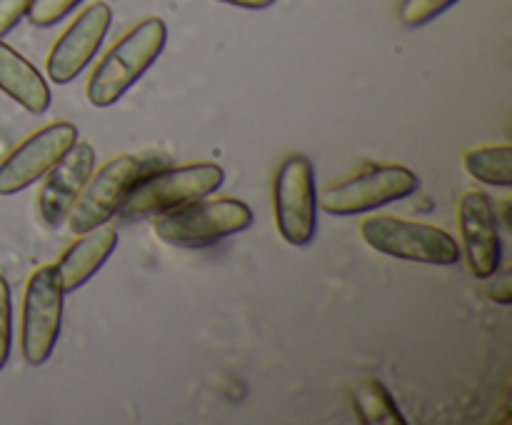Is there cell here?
I'll return each mask as SVG.
<instances>
[{"mask_svg":"<svg viewBox=\"0 0 512 425\" xmlns=\"http://www.w3.org/2000/svg\"><path fill=\"white\" fill-rule=\"evenodd\" d=\"M460 233H463L465 255L475 278L488 280L503 260L498 213L488 193L470 190L460 200Z\"/></svg>","mask_w":512,"mask_h":425,"instance_id":"8fae6325","label":"cell"},{"mask_svg":"<svg viewBox=\"0 0 512 425\" xmlns=\"http://www.w3.org/2000/svg\"><path fill=\"white\" fill-rule=\"evenodd\" d=\"M63 285L55 265L38 268L28 278L23 298L20 348L30 365H43L53 355L63 325Z\"/></svg>","mask_w":512,"mask_h":425,"instance_id":"ba28073f","label":"cell"},{"mask_svg":"<svg viewBox=\"0 0 512 425\" xmlns=\"http://www.w3.org/2000/svg\"><path fill=\"white\" fill-rule=\"evenodd\" d=\"M13 338V300H10L8 280L0 275V370L5 368Z\"/></svg>","mask_w":512,"mask_h":425,"instance_id":"d6986e66","label":"cell"},{"mask_svg":"<svg viewBox=\"0 0 512 425\" xmlns=\"http://www.w3.org/2000/svg\"><path fill=\"white\" fill-rule=\"evenodd\" d=\"M512 150L510 145H485L465 153V170L485 185L510 188L512 185Z\"/></svg>","mask_w":512,"mask_h":425,"instance_id":"2e32d148","label":"cell"},{"mask_svg":"<svg viewBox=\"0 0 512 425\" xmlns=\"http://www.w3.org/2000/svg\"><path fill=\"white\" fill-rule=\"evenodd\" d=\"M165 158L155 160L153 155H118V158L108 160L98 173H93L85 183L83 193L78 195L75 205L68 213V225L73 233L83 235L90 230L100 228L108 223L120 208H123L125 198L130 190L140 183L148 173L163 168Z\"/></svg>","mask_w":512,"mask_h":425,"instance_id":"7a4b0ae2","label":"cell"},{"mask_svg":"<svg viewBox=\"0 0 512 425\" xmlns=\"http://www.w3.org/2000/svg\"><path fill=\"white\" fill-rule=\"evenodd\" d=\"M153 225L158 238L165 243L178 248H203L248 230L253 225V210L235 198H198L155 215Z\"/></svg>","mask_w":512,"mask_h":425,"instance_id":"3957f363","label":"cell"},{"mask_svg":"<svg viewBox=\"0 0 512 425\" xmlns=\"http://www.w3.org/2000/svg\"><path fill=\"white\" fill-rule=\"evenodd\" d=\"M83 0H30L28 5V20L38 28H50V25L60 23L68 13H73Z\"/></svg>","mask_w":512,"mask_h":425,"instance_id":"ac0fdd59","label":"cell"},{"mask_svg":"<svg viewBox=\"0 0 512 425\" xmlns=\"http://www.w3.org/2000/svg\"><path fill=\"white\" fill-rule=\"evenodd\" d=\"M418 188V175L405 165L375 163L325 188L318 205L330 215H360L408 198Z\"/></svg>","mask_w":512,"mask_h":425,"instance_id":"8992f818","label":"cell"},{"mask_svg":"<svg viewBox=\"0 0 512 425\" xmlns=\"http://www.w3.org/2000/svg\"><path fill=\"white\" fill-rule=\"evenodd\" d=\"M488 283V295L500 305H510L512 303V285H510V270H495L490 275Z\"/></svg>","mask_w":512,"mask_h":425,"instance_id":"44dd1931","label":"cell"},{"mask_svg":"<svg viewBox=\"0 0 512 425\" xmlns=\"http://www.w3.org/2000/svg\"><path fill=\"white\" fill-rule=\"evenodd\" d=\"M165 43H168V28L160 18L140 20L130 28L113 48L105 53L98 68L88 80V100L95 108H110L118 103L140 78L145 70L160 58Z\"/></svg>","mask_w":512,"mask_h":425,"instance_id":"6da1fadb","label":"cell"},{"mask_svg":"<svg viewBox=\"0 0 512 425\" xmlns=\"http://www.w3.org/2000/svg\"><path fill=\"white\" fill-rule=\"evenodd\" d=\"M30 0H0V38L8 35L15 25L28 13Z\"/></svg>","mask_w":512,"mask_h":425,"instance_id":"ffe728a7","label":"cell"},{"mask_svg":"<svg viewBox=\"0 0 512 425\" xmlns=\"http://www.w3.org/2000/svg\"><path fill=\"white\" fill-rule=\"evenodd\" d=\"M78 143V128L73 123L45 125L25 138L8 158L0 163V195H15L43 178L73 145Z\"/></svg>","mask_w":512,"mask_h":425,"instance_id":"9c48e42d","label":"cell"},{"mask_svg":"<svg viewBox=\"0 0 512 425\" xmlns=\"http://www.w3.org/2000/svg\"><path fill=\"white\" fill-rule=\"evenodd\" d=\"M458 0H400L398 18L408 28H423L430 20L443 15L445 10L453 8Z\"/></svg>","mask_w":512,"mask_h":425,"instance_id":"e0dca14e","label":"cell"},{"mask_svg":"<svg viewBox=\"0 0 512 425\" xmlns=\"http://www.w3.org/2000/svg\"><path fill=\"white\" fill-rule=\"evenodd\" d=\"M275 225L290 245L313 243L318 228V188L313 160L293 153L280 163L273 185Z\"/></svg>","mask_w":512,"mask_h":425,"instance_id":"52a82bcc","label":"cell"},{"mask_svg":"<svg viewBox=\"0 0 512 425\" xmlns=\"http://www.w3.org/2000/svg\"><path fill=\"white\" fill-rule=\"evenodd\" d=\"M220 3H230L238 5V8H248V10H265L275 3V0H220Z\"/></svg>","mask_w":512,"mask_h":425,"instance_id":"7402d4cb","label":"cell"},{"mask_svg":"<svg viewBox=\"0 0 512 425\" xmlns=\"http://www.w3.org/2000/svg\"><path fill=\"white\" fill-rule=\"evenodd\" d=\"M110 23H113V10L108 3L88 5L50 50L48 63H45L50 80L65 85L78 78L103 45Z\"/></svg>","mask_w":512,"mask_h":425,"instance_id":"30bf717a","label":"cell"},{"mask_svg":"<svg viewBox=\"0 0 512 425\" xmlns=\"http://www.w3.org/2000/svg\"><path fill=\"white\" fill-rule=\"evenodd\" d=\"M115 245H118V233L108 225H100V228L83 233V238L75 240L55 265L63 293H75L78 288H83L103 268L105 260L113 255Z\"/></svg>","mask_w":512,"mask_h":425,"instance_id":"4fadbf2b","label":"cell"},{"mask_svg":"<svg viewBox=\"0 0 512 425\" xmlns=\"http://www.w3.org/2000/svg\"><path fill=\"white\" fill-rule=\"evenodd\" d=\"M223 180V168L215 163H188L175 165V168H158L145 175L130 190L120 210L128 218H148V215L168 213V210L215 193L223 185Z\"/></svg>","mask_w":512,"mask_h":425,"instance_id":"277c9868","label":"cell"},{"mask_svg":"<svg viewBox=\"0 0 512 425\" xmlns=\"http://www.w3.org/2000/svg\"><path fill=\"white\" fill-rule=\"evenodd\" d=\"M95 170V150L90 143H75L53 168L48 170L43 188H40L38 210L40 218L50 228H58L68 218L70 208L78 195L83 193L85 183Z\"/></svg>","mask_w":512,"mask_h":425,"instance_id":"7c38bea8","label":"cell"},{"mask_svg":"<svg viewBox=\"0 0 512 425\" xmlns=\"http://www.w3.org/2000/svg\"><path fill=\"white\" fill-rule=\"evenodd\" d=\"M360 233L370 248L390 258L428 265H455L460 260V245L453 235L428 223L373 215L363 220Z\"/></svg>","mask_w":512,"mask_h":425,"instance_id":"5b68a950","label":"cell"},{"mask_svg":"<svg viewBox=\"0 0 512 425\" xmlns=\"http://www.w3.org/2000/svg\"><path fill=\"white\" fill-rule=\"evenodd\" d=\"M355 413H358L363 425H405L408 420L403 418L400 408L395 405L393 395L388 393L380 380H365L353 393Z\"/></svg>","mask_w":512,"mask_h":425,"instance_id":"9a60e30c","label":"cell"},{"mask_svg":"<svg viewBox=\"0 0 512 425\" xmlns=\"http://www.w3.org/2000/svg\"><path fill=\"white\" fill-rule=\"evenodd\" d=\"M0 90L23 105L28 113H45L50 108V88L40 70L3 40H0Z\"/></svg>","mask_w":512,"mask_h":425,"instance_id":"5bb4252c","label":"cell"}]
</instances>
